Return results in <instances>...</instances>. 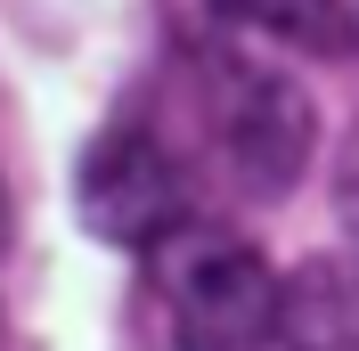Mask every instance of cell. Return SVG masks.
Instances as JSON below:
<instances>
[{
    "mask_svg": "<svg viewBox=\"0 0 359 351\" xmlns=\"http://www.w3.org/2000/svg\"><path fill=\"white\" fill-rule=\"evenodd\" d=\"M188 172H221L237 197H286L311 155V98L278 66H253L237 49H188L172 74V107L156 114Z\"/></svg>",
    "mask_w": 359,
    "mask_h": 351,
    "instance_id": "6da1fadb",
    "label": "cell"
},
{
    "mask_svg": "<svg viewBox=\"0 0 359 351\" xmlns=\"http://www.w3.org/2000/svg\"><path fill=\"white\" fill-rule=\"evenodd\" d=\"M172 351H269L278 343V294L286 278L221 220H188L163 245H147Z\"/></svg>",
    "mask_w": 359,
    "mask_h": 351,
    "instance_id": "7a4b0ae2",
    "label": "cell"
},
{
    "mask_svg": "<svg viewBox=\"0 0 359 351\" xmlns=\"http://www.w3.org/2000/svg\"><path fill=\"white\" fill-rule=\"evenodd\" d=\"M82 220L107 245H163L196 220V172L156 114H114L82 155Z\"/></svg>",
    "mask_w": 359,
    "mask_h": 351,
    "instance_id": "3957f363",
    "label": "cell"
},
{
    "mask_svg": "<svg viewBox=\"0 0 359 351\" xmlns=\"http://www.w3.org/2000/svg\"><path fill=\"white\" fill-rule=\"evenodd\" d=\"M278 343L286 351H359V245L311 253L278 294Z\"/></svg>",
    "mask_w": 359,
    "mask_h": 351,
    "instance_id": "277c9868",
    "label": "cell"
},
{
    "mask_svg": "<svg viewBox=\"0 0 359 351\" xmlns=\"http://www.w3.org/2000/svg\"><path fill=\"white\" fill-rule=\"evenodd\" d=\"M229 25L245 33H278L302 49H343V0H212Z\"/></svg>",
    "mask_w": 359,
    "mask_h": 351,
    "instance_id": "5b68a950",
    "label": "cell"
},
{
    "mask_svg": "<svg viewBox=\"0 0 359 351\" xmlns=\"http://www.w3.org/2000/svg\"><path fill=\"white\" fill-rule=\"evenodd\" d=\"M335 213L359 237V123H351V139H343V155H335Z\"/></svg>",
    "mask_w": 359,
    "mask_h": 351,
    "instance_id": "8992f818",
    "label": "cell"
},
{
    "mask_svg": "<svg viewBox=\"0 0 359 351\" xmlns=\"http://www.w3.org/2000/svg\"><path fill=\"white\" fill-rule=\"evenodd\" d=\"M0 245H8V188H0Z\"/></svg>",
    "mask_w": 359,
    "mask_h": 351,
    "instance_id": "52a82bcc",
    "label": "cell"
}]
</instances>
